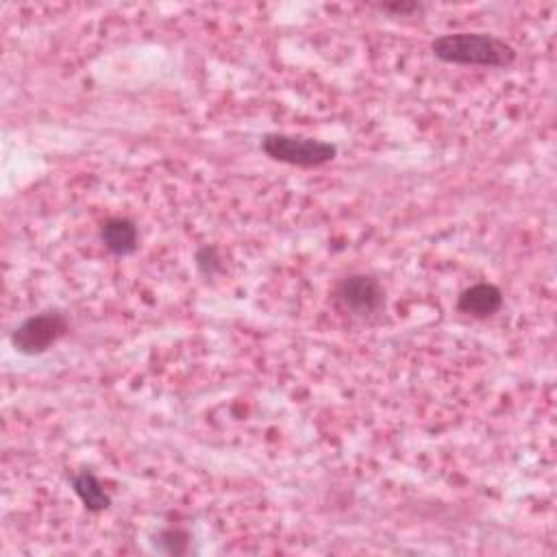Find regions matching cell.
<instances>
[{
	"instance_id": "1",
	"label": "cell",
	"mask_w": 557,
	"mask_h": 557,
	"mask_svg": "<svg viewBox=\"0 0 557 557\" xmlns=\"http://www.w3.org/2000/svg\"><path fill=\"white\" fill-rule=\"evenodd\" d=\"M431 53L444 64L510 68L516 61V48L492 33H447L431 42Z\"/></svg>"
},
{
	"instance_id": "2",
	"label": "cell",
	"mask_w": 557,
	"mask_h": 557,
	"mask_svg": "<svg viewBox=\"0 0 557 557\" xmlns=\"http://www.w3.org/2000/svg\"><path fill=\"white\" fill-rule=\"evenodd\" d=\"M262 151L275 159V162L296 166V168H318L325 166L338 157V146L305 138V135H288V133H268L262 140Z\"/></svg>"
},
{
	"instance_id": "3",
	"label": "cell",
	"mask_w": 557,
	"mask_h": 557,
	"mask_svg": "<svg viewBox=\"0 0 557 557\" xmlns=\"http://www.w3.org/2000/svg\"><path fill=\"white\" fill-rule=\"evenodd\" d=\"M68 333V318L57 309L35 314L11 333V344L22 355H42Z\"/></svg>"
},
{
	"instance_id": "4",
	"label": "cell",
	"mask_w": 557,
	"mask_h": 557,
	"mask_svg": "<svg viewBox=\"0 0 557 557\" xmlns=\"http://www.w3.org/2000/svg\"><path fill=\"white\" fill-rule=\"evenodd\" d=\"M336 301L344 312H351L355 316H370L377 314L386 305V290L379 283V279L370 275H351L338 283Z\"/></svg>"
},
{
	"instance_id": "5",
	"label": "cell",
	"mask_w": 557,
	"mask_h": 557,
	"mask_svg": "<svg viewBox=\"0 0 557 557\" xmlns=\"http://www.w3.org/2000/svg\"><path fill=\"white\" fill-rule=\"evenodd\" d=\"M503 307V292L494 283H475L466 288L460 299H457V309L462 314L473 318H488L494 316Z\"/></svg>"
},
{
	"instance_id": "6",
	"label": "cell",
	"mask_w": 557,
	"mask_h": 557,
	"mask_svg": "<svg viewBox=\"0 0 557 557\" xmlns=\"http://www.w3.org/2000/svg\"><path fill=\"white\" fill-rule=\"evenodd\" d=\"M101 242L109 253L118 257H127L138 251L140 231L135 222L129 218H109L101 227Z\"/></svg>"
},
{
	"instance_id": "7",
	"label": "cell",
	"mask_w": 557,
	"mask_h": 557,
	"mask_svg": "<svg viewBox=\"0 0 557 557\" xmlns=\"http://www.w3.org/2000/svg\"><path fill=\"white\" fill-rule=\"evenodd\" d=\"M72 490L88 512H105L111 505V497L105 492L101 479L90 473V470H81V473L72 477Z\"/></svg>"
},
{
	"instance_id": "8",
	"label": "cell",
	"mask_w": 557,
	"mask_h": 557,
	"mask_svg": "<svg viewBox=\"0 0 557 557\" xmlns=\"http://www.w3.org/2000/svg\"><path fill=\"white\" fill-rule=\"evenodd\" d=\"M188 547H190L188 531L170 527V529H166V531H162V534H159V549H162L168 555L188 553Z\"/></svg>"
},
{
	"instance_id": "9",
	"label": "cell",
	"mask_w": 557,
	"mask_h": 557,
	"mask_svg": "<svg viewBox=\"0 0 557 557\" xmlns=\"http://www.w3.org/2000/svg\"><path fill=\"white\" fill-rule=\"evenodd\" d=\"M196 266L205 277H214L222 270V259L216 246H203L196 251Z\"/></svg>"
},
{
	"instance_id": "10",
	"label": "cell",
	"mask_w": 557,
	"mask_h": 557,
	"mask_svg": "<svg viewBox=\"0 0 557 557\" xmlns=\"http://www.w3.org/2000/svg\"><path fill=\"white\" fill-rule=\"evenodd\" d=\"M381 11H386V14H394V16H412L418 14L423 5L420 3H403V0H394V3H383L379 5Z\"/></svg>"
}]
</instances>
